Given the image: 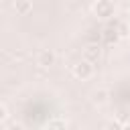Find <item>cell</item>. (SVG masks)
<instances>
[{
  "mask_svg": "<svg viewBox=\"0 0 130 130\" xmlns=\"http://www.w3.org/2000/svg\"><path fill=\"white\" fill-rule=\"evenodd\" d=\"M14 10H16L18 14H28V12L32 10V2H30V0H16V2H14Z\"/></svg>",
  "mask_w": 130,
  "mask_h": 130,
  "instance_id": "52a82bcc",
  "label": "cell"
},
{
  "mask_svg": "<svg viewBox=\"0 0 130 130\" xmlns=\"http://www.w3.org/2000/svg\"><path fill=\"white\" fill-rule=\"evenodd\" d=\"M108 126H110V128H120V126H122V124H120V122H110V124H108Z\"/></svg>",
  "mask_w": 130,
  "mask_h": 130,
  "instance_id": "8fae6325",
  "label": "cell"
},
{
  "mask_svg": "<svg viewBox=\"0 0 130 130\" xmlns=\"http://www.w3.org/2000/svg\"><path fill=\"white\" fill-rule=\"evenodd\" d=\"M128 39H130V24H128Z\"/></svg>",
  "mask_w": 130,
  "mask_h": 130,
  "instance_id": "7c38bea8",
  "label": "cell"
},
{
  "mask_svg": "<svg viewBox=\"0 0 130 130\" xmlns=\"http://www.w3.org/2000/svg\"><path fill=\"white\" fill-rule=\"evenodd\" d=\"M100 53H102V51H100V47H98V45H87V47H85V51H83V59H87V61H91V63H93V61H98V59H100Z\"/></svg>",
  "mask_w": 130,
  "mask_h": 130,
  "instance_id": "8992f818",
  "label": "cell"
},
{
  "mask_svg": "<svg viewBox=\"0 0 130 130\" xmlns=\"http://www.w3.org/2000/svg\"><path fill=\"white\" fill-rule=\"evenodd\" d=\"M73 75H75L77 79H81V81L89 79V77L93 75V63L87 61V59H81L79 63L73 65Z\"/></svg>",
  "mask_w": 130,
  "mask_h": 130,
  "instance_id": "7a4b0ae2",
  "label": "cell"
},
{
  "mask_svg": "<svg viewBox=\"0 0 130 130\" xmlns=\"http://www.w3.org/2000/svg\"><path fill=\"white\" fill-rule=\"evenodd\" d=\"M116 30H118L120 37H128V24H126V22H120V24L116 26Z\"/></svg>",
  "mask_w": 130,
  "mask_h": 130,
  "instance_id": "9c48e42d",
  "label": "cell"
},
{
  "mask_svg": "<svg viewBox=\"0 0 130 130\" xmlns=\"http://www.w3.org/2000/svg\"><path fill=\"white\" fill-rule=\"evenodd\" d=\"M6 118H8V110H6V108H4L2 104H0V124H2V122H4Z\"/></svg>",
  "mask_w": 130,
  "mask_h": 130,
  "instance_id": "30bf717a",
  "label": "cell"
},
{
  "mask_svg": "<svg viewBox=\"0 0 130 130\" xmlns=\"http://www.w3.org/2000/svg\"><path fill=\"white\" fill-rule=\"evenodd\" d=\"M108 100H110V91L104 89V87H100V89H95L91 93V102L95 106H104V104H108Z\"/></svg>",
  "mask_w": 130,
  "mask_h": 130,
  "instance_id": "5b68a950",
  "label": "cell"
},
{
  "mask_svg": "<svg viewBox=\"0 0 130 130\" xmlns=\"http://www.w3.org/2000/svg\"><path fill=\"white\" fill-rule=\"evenodd\" d=\"M55 61H57V57L51 49H43L37 55V65H41V67H51V65H55Z\"/></svg>",
  "mask_w": 130,
  "mask_h": 130,
  "instance_id": "277c9868",
  "label": "cell"
},
{
  "mask_svg": "<svg viewBox=\"0 0 130 130\" xmlns=\"http://www.w3.org/2000/svg\"><path fill=\"white\" fill-rule=\"evenodd\" d=\"M69 124H67V120H63V118H55V120H51V122H47V128L49 130H55V128H67Z\"/></svg>",
  "mask_w": 130,
  "mask_h": 130,
  "instance_id": "ba28073f",
  "label": "cell"
},
{
  "mask_svg": "<svg viewBox=\"0 0 130 130\" xmlns=\"http://www.w3.org/2000/svg\"><path fill=\"white\" fill-rule=\"evenodd\" d=\"M128 112H130V102H128Z\"/></svg>",
  "mask_w": 130,
  "mask_h": 130,
  "instance_id": "4fadbf2b",
  "label": "cell"
},
{
  "mask_svg": "<svg viewBox=\"0 0 130 130\" xmlns=\"http://www.w3.org/2000/svg\"><path fill=\"white\" fill-rule=\"evenodd\" d=\"M120 39H122V37L118 35L116 26H106V28L102 30V43H104L106 47H112V45H116Z\"/></svg>",
  "mask_w": 130,
  "mask_h": 130,
  "instance_id": "3957f363",
  "label": "cell"
},
{
  "mask_svg": "<svg viewBox=\"0 0 130 130\" xmlns=\"http://www.w3.org/2000/svg\"><path fill=\"white\" fill-rule=\"evenodd\" d=\"M91 10H93V14H95L100 20H108V18L114 16L116 4H114V0H95L93 6H91Z\"/></svg>",
  "mask_w": 130,
  "mask_h": 130,
  "instance_id": "6da1fadb",
  "label": "cell"
}]
</instances>
